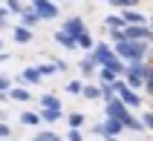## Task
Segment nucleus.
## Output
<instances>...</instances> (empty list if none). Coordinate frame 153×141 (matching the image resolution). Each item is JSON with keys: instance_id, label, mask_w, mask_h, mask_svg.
Masks as SVG:
<instances>
[{"instance_id": "obj_2", "label": "nucleus", "mask_w": 153, "mask_h": 141, "mask_svg": "<svg viewBox=\"0 0 153 141\" xmlns=\"http://www.w3.org/2000/svg\"><path fill=\"white\" fill-rule=\"evenodd\" d=\"M147 75H150V69L145 66V61H139V63H127V72H124V78H127V83L136 89V86L147 83Z\"/></svg>"}, {"instance_id": "obj_12", "label": "nucleus", "mask_w": 153, "mask_h": 141, "mask_svg": "<svg viewBox=\"0 0 153 141\" xmlns=\"http://www.w3.org/2000/svg\"><path fill=\"white\" fill-rule=\"evenodd\" d=\"M41 78H43V75H41L38 66H26L23 72H20V81H23V83H41Z\"/></svg>"}, {"instance_id": "obj_20", "label": "nucleus", "mask_w": 153, "mask_h": 141, "mask_svg": "<svg viewBox=\"0 0 153 141\" xmlns=\"http://www.w3.org/2000/svg\"><path fill=\"white\" fill-rule=\"evenodd\" d=\"M41 107L43 109H61V98H58V95H43V98H41Z\"/></svg>"}, {"instance_id": "obj_3", "label": "nucleus", "mask_w": 153, "mask_h": 141, "mask_svg": "<svg viewBox=\"0 0 153 141\" xmlns=\"http://www.w3.org/2000/svg\"><path fill=\"white\" fill-rule=\"evenodd\" d=\"M90 55H93V61L98 66H110L113 61L119 58V55H116V46H110V43H95V49L90 52Z\"/></svg>"}, {"instance_id": "obj_27", "label": "nucleus", "mask_w": 153, "mask_h": 141, "mask_svg": "<svg viewBox=\"0 0 153 141\" xmlns=\"http://www.w3.org/2000/svg\"><path fill=\"white\" fill-rule=\"evenodd\" d=\"M6 9H9V12H15V15H23V6H20V0H6Z\"/></svg>"}, {"instance_id": "obj_38", "label": "nucleus", "mask_w": 153, "mask_h": 141, "mask_svg": "<svg viewBox=\"0 0 153 141\" xmlns=\"http://www.w3.org/2000/svg\"><path fill=\"white\" fill-rule=\"evenodd\" d=\"M0 49H3V41H0Z\"/></svg>"}, {"instance_id": "obj_33", "label": "nucleus", "mask_w": 153, "mask_h": 141, "mask_svg": "<svg viewBox=\"0 0 153 141\" xmlns=\"http://www.w3.org/2000/svg\"><path fill=\"white\" fill-rule=\"evenodd\" d=\"M93 133H95V135H104V121H101V124H95V127H93Z\"/></svg>"}, {"instance_id": "obj_17", "label": "nucleus", "mask_w": 153, "mask_h": 141, "mask_svg": "<svg viewBox=\"0 0 153 141\" xmlns=\"http://www.w3.org/2000/svg\"><path fill=\"white\" fill-rule=\"evenodd\" d=\"M41 118L46 121V124H55V121L64 118V109H41Z\"/></svg>"}, {"instance_id": "obj_18", "label": "nucleus", "mask_w": 153, "mask_h": 141, "mask_svg": "<svg viewBox=\"0 0 153 141\" xmlns=\"http://www.w3.org/2000/svg\"><path fill=\"white\" fill-rule=\"evenodd\" d=\"M15 41L17 43H29V41H32V29H26V26H15Z\"/></svg>"}, {"instance_id": "obj_36", "label": "nucleus", "mask_w": 153, "mask_h": 141, "mask_svg": "<svg viewBox=\"0 0 153 141\" xmlns=\"http://www.w3.org/2000/svg\"><path fill=\"white\" fill-rule=\"evenodd\" d=\"M3 98H9V92H0V101H3Z\"/></svg>"}, {"instance_id": "obj_19", "label": "nucleus", "mask_w": 153, "mask_h": 141, "mask_svg": "<svg viewBox=\"0 0 153 141\" xmlns=\"http://www.w3.org/2000/svg\"><path fill=\"white\" fill-rule=\"evenodd\" d=\"M104 26H107V29H124V17L121 15H110V17H104Z\"/></svg>"}, {"instance_id": "obj_9", "label": "nucleus", "mask_w": 153, "mask_h": 141, "mask_svg": "<svg viewBox=\"0 0 153 141\" xmlns=\"http://www.w3.org/2000/svg\"><path fill=\"white\" fill-rule=\"evenodd\" d=\"M38 23H41V15H38L32 6L23 9V15H20V26H26V29H35Z\"/></svg>"}, {"instance_id": "obj_13", "label": "nucleus", "mask_w": 153, "mask_h": 141, "mask_svg": "<svg viewBox=\"0 0 153 141\" xmlns=\"http://www.w3.org/2000/svg\"><path fill=\"white\" fill-rule=\"evenodd\" d=\"M121 130H124V124H121L119 118H104V138L107 135H119Z\"/></svg>"}, {"instance_id": "obj_7", "label": "nucleus", "mask_w": 153, "mask_h": 141, "mask_svg": "<svg viewBox=\"0 0 153 141\" xmlns=\"http://www.w3.org/2000/svg\"><path fill=\"white\" fill-rule=\"evenodd\" d=\"M61 29H64V32H69L72 38H75V41H78V38H81L84 32H87V26H84V20H81V17H69V20H67L64 26H61Z\"/></svg>"}, {"instance_id": "obj_25", "label": "nucleus", "mask_w": 153, "mask_h": 141, "mask_svg": "<svg viewBox=\"0 0 153 141\" xmlns=\"http://www.w3.org/2000/svg\"><path fill=\"white\" fill-rule=\"evenodd\" d=\"M67 92H69V95H81V92H84V83H81V81H69L67 83Z\"/></svg>"}, {"instance_id": "obj_10", "label": "nucleus", "mask_w": 153, "mask_h": 141, "mask_svg": "<svg viewBox=\"0 0 153 141\" xmlns=\"http://www.w3.org/2000/svg\"><path fill=\"white\" fill-rule=\"evenodd\" d=\"M119 121L124 124V130H136V133H139V130H145V121H139V118L133 115L130 109H127V112H124V115L119 118Z\"/></svg>"}, {"instance_id": "obj_29", "label": "nucleus", "mask_w": 153, "mask_h": 141, "mask_svg": "<svg viewBox=\"0 0 153 141\" xmlns=\"http://www.w3.org/2000/svg\"><path fill=\"white\" fill-rule=\"evenodd\" d=\"M12 89V81H9L6 75H0V92H9Z\"/></svg>"}, {"instance_id": "obj_11", "label": "nucleus", "mask_w": 153, "mask_h": 141, "mask_svg": "<svg viewBox=\"0 0 153 141\" xmlns=\"http://www.w3.org/2000/svg\"><path fill=\"white\" fill-rule=\"evenodd\" d=\"M55 41H58L64 49H78V41H75L69 32H64V29H58V32H55Z\"/></svg>"}, {"instance_id": "obj_24", "label": "nucleus", "mask_w": 153, "mask_h": 141, "mask_svg": "<svg viewBox=\"0 0 153 141\" xmlns=\"http://www.w3.org/2000/svg\"><path fill=\"white\" fill-rule=\"evenodd\" d=\"M81 127H84V115L81 112H72L69 115V130H81Z\"/></svg>"}, {"instance_id": "obj_14", "label": "nucleus", "mask_w": 153, "mask_h": 141, "mask_svg": "<svg viewBox=\"0 0 153 141\" xmlns=\"http://www.w3.org/2000/svg\"><path fill=\"white\" fill-rule=\"evenodd\" d=\"M9 98H12V101H20V104H26V101H32V92L26 89V86H12V89H9Z\"/></svg>"}, {"instance_id": "obj_30", "label": "nucleus", "mask_w": 153, "mask_h": 141, "mask_svg": "<svg viewBox=\"0 0 153 141\" xmlns=\"http://www.w3.org/2000/svg\"><path fill=\"white\" fill-rule=\"evenodd\" d=\"M67 141H84V135H81V130H69V138Z\"/></svg>"}, {"instance_id": "obj_34", "label": "nucleus", "mask_w": 153, "mask_h": 141, "mask_svg": "<svg viewBox=\"0 0 153 141\" xmlns=\"http://www.w3.org/2000/svg\"><path fill=\"white\" fill-rule=\"evenodd\" d=\"M145 127H147V130H153V115H150V112L145 115Z\"/></svg>"}, {"instance_id": "obj_37", "label": "nucleus", "mask_w": 153, "mask_h": 141, "mask_svg": "<svg viewBox=\"0 0 153 141\" xmlns=\"http://www.w3.org/2000/svg\"><path fill=\"white\" fill-rule=\"evenodd\" d=\"M147 26H150V29H153V17H150V20H147Z\"/></svg>"}, {"instance_id": "obj_32", "label": "nucleus", "mask_w": 153, "mask_h": 141, "mask_svg": "<svg viewBox=\"0 0 153 141\" xmlns=\"http://www.w3.org/2000/svg\"><path fill=\"white\" fill-rule=\"evenodd\" d=\"M6 15H9V9H0V29L6 26Z\"/></svg>"}, {"instance_id": "obj_1", "label": "nucleus", "mask_w": 153, "mask_h": 141, "mask_svg": "<svg viewBox=\"0 0 153 141\" xmlns=\"http://www.w3.org/2000/svg\"><path fill=\"white\" fill-rule=\"evenodd\" d=\"M147 49H150V43H145V41H119L116 43V55H119L124 63H139V61H145Z\"/></svg>"}, {"instance_id": "obj_4", "label": "nucleus", "mask_w": 153, "mask_h": 141, "mask_svg": "<svg viewBox=\"0 0 153 141\" xmlns=\"http://www.w3.org/2000/svg\"><path fill=\"white\" fill-rule=\"evenodd\" d=\"M116 92H119V98L124 101V104H127L130 109L142 104V95H136V89H133L130 83H124V81H116Z\"/></svg>"}, {"instance_id": "obj_16", "label": "nucleus", "mask_w": 153, "mask_h": 141, "mask_svg": "<svg viewBox=\"0 0 153 141\" xmlns=\"http://www.w3.org/2000/svg\"><path fill=\"white\" fill-rule=\"evenodd\" d=\"M43 118H41V112H32V109H26L23 115H20V124H26V127H38Z\"/></svg>"}, {"instance_id": "obj_28", "label": "nucleus", "mask_w": 153, "mask_h": 141, "mask_svg": "<svg viewBox=\"0 0 153 141\" xmlns=\"http://www.w3.org/2000/svg\"><path fill=\"white\" fill-rule=\"evenodd\" d=\"M55 138H58L55 133H35V138H32V141H55Z\"/></svg>"}, {"instance_id": "obj_15", "label": "nucleus", "mask_w": 153, "mask_h": 141, "mask_svg": "<svg viewBox=\"0 0 153 141\" xmlns=\"http://www.w3.org/2000/svg\"><path fill=\"white\" fill-rule=\"evenodd\" d=\"M116 78H119V72L110 66H98V81L101 83H116Z\"/></svg>"}, {"instance_id": "obj_6", "label": "nucleus", "mask_w": 153, "mask_h": 141, "mask_svg": "<svg viewBox=\"0 0 153 141\" xmlns=\"http://www.w3.org/2000/svg\"><path fill=\"white\" fill-rule=\"evenodd\" d=\"M127 104L121 98H113V101H104V112H107V118H121L124 112H127Z\"/></svg>"}, {"instance_id": "obj_21", "label": "nucleus", "mask_w": 153, "mask_h": 141, "mask_svg": "<svg viewBox=\"0 0 153 141\" xmlns=\"http://www.w3.org/2000/svg\"><path fill=\"white\" fill-rule=\"evenodd\" d=\"M95 69H98V63L93 61V55H87V58L81 61V75H93Z\"/></svg>"}, {"instance_id": "obj_5", "label": "nucleus", "mask_w": 153, "mask_h": 141, "mask_svg": "<svg viewBox=\"0 0 153 141\" xmlns=\"http://www.w3.org/2000/svg\"><path fill=\"white\" fill-rule=\"evenodd\" d=\"M32 9L41 15V20H55L58 17V3H52V0H32Z\"/></svg>"}, {"instance_id": "obj_8", "label": "nucleus", "mask_w": 153, "mask_h": 141, "mask_svg": "<svg viewBox=\"0 0 153 141\" xmlns=\"http://www.w3.org/2000/svg\"><path fill=\"white\" fill-rule=\"evenodd\" d=\"M121 17H124V23H127V26H142V23H147V17L142 15V12H136V9H121Z\"/></svg>"}, {"instance_id": "obj_35", "label": "nucleus", "mask_w": 153, "mask_h": 141, "mask_svg": "<svg viewBox=\"0 0 153 141\" xmlns=\"http://www.w3.org/2000/svg\"><path fill=\"white\" fill-rule=\"evenodd\" d=\"M104 141H119V135H107V138H104Z\"/></svg>"}, {"instance_id": "obj_31", "label": "nucleus", "mask_w": 153, "mask_h": 141, "mask_svg": "<svg viewBox=\"0 0 153 141\" xmlns=\"http://www.w3.org/2000/svg\"><path fill=\"white\" fill-rule=\"evenodd\" d=\"M9 135H12V130H9L6 124H0V138H9Z\"/></svg>"}, {"instance_id": "obj_22", "label": "nucleus", "mask_w": 153, "mask_h": 141, "mask_svg": "<svg viewBox=\"0 0 153 141\" xmlns=\"http://www.w3.org/2000/svg\"><path fill=\"white\" fill-rule=\"evenodd\" d=\"M84 98H90V101H98L101 98V86H90V83H84V92H81Z\"/></svg>"}, {"instance_id": "obj_23", "label": "nucleus", "mask_w": 153, "mask_h": 141, "mask_svg": "<svg viewBox=\"0 0 153 141\" xmlns=\"http://www.w3.org/2000/svg\"><path fill=\"white\" fill-rule=\"evenodd\" d=\"M78 46H81V49H87V52H93V49H95V41L90 38V32H84L81 38H78Z\"/></svg>"}, {"instance_id": "obj_26", "label": "nucleus", "mask_w": 153, "mask_h": 141, "mask_svg": "<svg viewBox=\"0 0 153 141\" xmlns=\"http://www.w3.org/2000/svg\"><path fill=\"white\" fill-rule=\"evenodd\" d=\"M38 69H41V75H55V72H61L58 63H41Z\"/></svg>"}]
</instances>
